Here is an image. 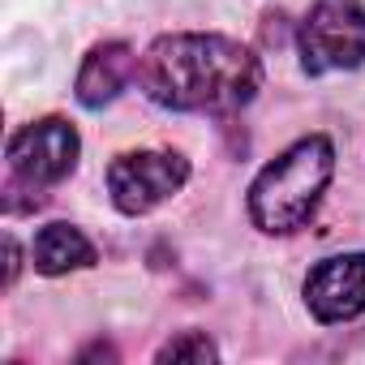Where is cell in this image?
Returning <instances> with one entry per match:
<instances>
[{
    "instance_id": "9",
    "label": "cell",
    "mask_w": 365,
    "mask_h": 365,
    "mask_svg": "<svg viewBox=\"0 0 365 365\" xmlns=\"http://www.w3.org/2000/svg\"><path fill=\"white\" fill-rule=\"evenodd\" d=\"M211 356H215V344L202 331H185L159 348V361H211Z\"/></svg>"
},
{
    "instance_id": "3",
    "label": "cell",
    "mask_w": 365,
    "mask_h": 365,
    "mask_svg": "<svg viewBox=\"0 0 365 365\" xmlns=\"http://www.w3.org/2000/svg\"><path fill=\"white\" fill-rule=\"evenodd\" d=\"M365 61V9L352 0H318L301 22V65L309 73L356 69Z\"/></svg>"
},
{
    "instance_id": "8",
    "label": "cell",
    "mask_w": 365,
    "mask_h": 365,
    "mask_svg": "<svg viewBox=\"0 0 365 365\" xmlns=\"http://www.w3.org/2000/svg\"><path fill=\"white\" fill-rule=\"evenodd\" d=\"M95 262V245L69 228V224H48L35 237V271L43 275H65V271H82Z\"/></svg>"
},
{
    "instance_id": "1",
    "label": "cell",
    "mask_w": 365,
    "mask_h": 365,
    "mask_svg": "<svg viewBox=\"0 0 365 365\" xmlns=\"http://www.w3.org/2000/svg\"><path fill=\"white\" fill-rule=\"evenodd\" d=\"M258 61L224 35H168L142 61V86L172 112H224L258 91Z\"/></svg>"
},
{
    "instance_id": "6",
    "label": "cell",
    "mask_w": 365,
    "mask_h": 365,
    "mask_svg": "<svg viewBox=\"0 0 365 365\" xmlns=\"http://www.w3.org/2000/svg\"><path fill=\"white\" fill-rule=\"evenodd\" d=\"M305 305L318 322H344L365 309V254L327 258L305 279Z\"/></svg>"
},
{
    "instance_id": "2",
    "label": "cell",
    "mask_w": 365,
    "mask_h": 365,
    "mask_svg": "<svg viewBox=\"0 0 365 365\" xmlns=\"http://www.w3.org/2000/svg\"><path fill=\"white\" fill-rule=\"evenodd\" d=\"M335 172V150L327 138H301L297 146H288L275 163L262 168V176L254 180V190H250V215L262 232H297L322 190H327V180Z\"/></svg>"
},
{
    "instance_id": "7",
    "label": "cell",
    "mask_w": 365,
    "mask_h": 365,
    "mask_svg": "<svg viewBox=\"0 0 365 365\" xmlns=\"http://www.w3.org/2000/svg\"><path fill=\"white\" fill-rule=\"evenodd\" d=\"M129 73H133V52H129V43H99V48L86 56L82 73H78V99H82L86 108H103L108 99L120 95V86L129 82Z\"/></svg>"
},
{
    "instance_id": "5",
    "label": "cell",
    "mask_w": 365,
    "mask_h": 365,
    "mask_svg": "<svg viewBox=\"0 0 365 365\" xmlns=\"http://www.w3.org/2000/svg\"><path fill=\"white\" fill-rule=\"evenodd\" d=\"M78 163V129L61 116L35 120L9 142V168L26 185H52L65 180Z\"/></svg>"
},
{
    "instance_id": "4",
    "label": "cell",
    "mask_w": 365,
    "mask_h": 365,
    "mask_svg": "<svg viewBox=\"0 0 365 365\" xmlns=\"http://www.w3.org/2000/svg\"><path fill=\"white\" fill-rule=\"evenodd\" d=\"M185 176H190V163L180 155L133 150V155H120L108 168V190H112V202L125 215H146L185 185Z\"/></svg>"
}]
</instances>
